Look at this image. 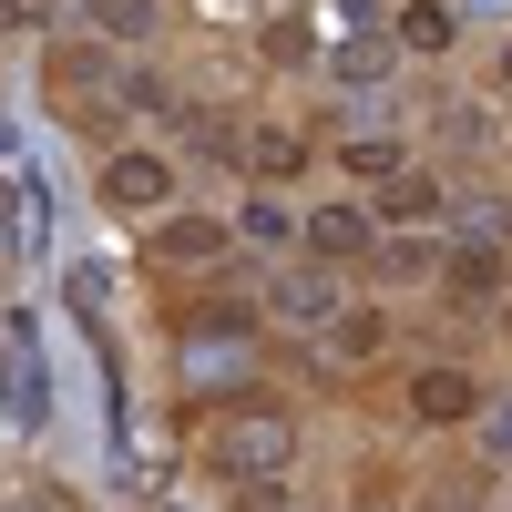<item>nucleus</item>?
Returning a JSON list of instances; mask_svg holds the SVG:
<instances>
[{
    "instance_id": "obj_1",
    "label": "nucleus",
    "mask_w": 512,
    "mask_h": 512,
    "mask_svg": "<svg viewBox=\"0 0 512 512\" xmlns=\"http://www.w3.org/2000/svg\"><path fill=\"white\" fill-rule=\"evenodd\" d=\"M287 461H297V420H287V410H246V420L216 431V472H226L236 492H277Z\"/></svg>"
},
{
    "instance_id": "obj_2",
    "label": "nucleus",
    "mask_w": 512,
    "mask_h": 512,
    "mask_svg": "<svg viewBox=\"0 0 512 512\" xmlns=\"http://www.w3.org/2000/svg\"><path fill=\"white\" fill-rule=\"evenodd\" d=\"M103 205H123V216H154V205H175V164H164V154H113L103 164Z\"/></svg>"
},
{
    "instance_id": "obj_3",
    "label": "nucleus",
    "mask_w": 512,
    "mask_h": 512,
    "mask_svg": "<svg viewBox=\"0 0 512 512\" xmlns=\"http://www.w3.org/2000/svg\"><path fill=\"white\" fill-rule=\"evenodd\" d=\"M226 236H236V226H216V216H164V226H154V267H216Z\"/></svg>"
},
{
    "instance_id": "obj_4",
    "label": "nucleus",
    "mask_w": 512,
    "mask_h": 512,
    "mask_svg": "<svg viewBox=\"0 0 512 512\" xmlns=\"http://www.w3.org/2000/svg\"><path fill=\"white\" fill-rule=\"evenodd\" d=\"M482 410V379L472 369H420L410 379V420H472Z\"/></svg>"
},
{
    "instance_id": "obj_5",
    "label": "nucleus",
    "mask_w": 512,
    "mask_h": 512,
    "mask_svg": "<svg viewBox=\"0 0 512 512\" xmlns=\"http://www.w3.org/2000/svg\"><path fill=\"white\" fill-rule=\"evenodd\" d=\"M308 246L318 256H369L379 226H369V205H328V216H308Z\"/></svg>"
},
{
    "instance_id": "obj_6",
    "label": "nucleus",
    "mask_w": 512,
    "mask_h": 512,
    "mask_svg": "<svg viewBox=\"0 0 512 512\" xmlns=\"http://www.w3.org/2000/svg\"><path fill=\"white\" fill-rule=\"evenodd\" d=\"M441 277H451V297H472V308H482V297H502V246H461Z\"/></svg>"
},
{
    "instance_id": "obj_7",
    "label": "nucleus",
    "mask_w": 512,
    "mask_h": 512,
    "mask_svg": "<svg viewBox=\"0 0 512 512\" xmlns=\"http://www.w3.org/2000/svg\"><path fill=\"white\" fill-rule=\"evenodd\" d=\"M379 216H400V226H420V216H441V175H390V195H379Z\"/></svg>"
},
{
    "instance_id": "obj_8",
    "label": "nucleus",
    "mask_w": 512,
    "mask_h": 512,
    "mask_svg": "<svg viewBox=\"0 0 512 512\" xmlns=\"http://www.w3.org/2000/svg\"><path fill=\"white\" fill-rule=\"evenodd\" d=\"M246 164H256V175H297V164H308V134H287V123H256Z\"/></svg>"
},
{
    "instance_id": "obj_9",
    "label": "nucleus",
    "mask_w": 512,
    "mask_h": 512,
    "mask_svg": "<svg viewBox=\"0 0 512 512\" xmlns=\"http://www.w3.org/2000/svg\"><path fill=\"white\" fill-rule=\"evenodd\" d=\"M400 41H410V52H451V11H441V0H410V11H400Z\"/></svg>"
},
{
    "instance_id": "obj_10",
    "label": "nucleus",
    "mask_w": 512,
    "mask_h": 512,
    "mask_svg": "<svg viewBox=\"0 0 512 512\" xmlns=\"http://www.w3.org/2000/svg\"><path fill=\"white\" fill-rule=\"evenodd\" d=\"M338 164H349V175H400V134H349Z\"/></svg>"
},
{
    "instance_id": "obj_11",
    "label": "nucleus",
    "mask_w": 512,
    "mask_h": 512,
    "mask_svg": "<svg viewBox=\"0 0 512 512\" xmlns=\"http://www.w3.org/2000/svg\"><path fill=\"white\" fill-rule=\"evenodd\" d=\"M93 31H113V41H144V31H154V0H93Z\"/></svg>"
},
{
    "instance_id": "obj_12",
    "label": "nucleus",
    "mask_w": 512,
    "mask_h": 512,
    "mask_svg": "<svg viewBox=\"0 0 512 512\" xmlns=\"http://www.w3.org/2000/svg\"><path fill=\"white\" fill-rule=\"evenodd\" d=\"M328 349H338V359H369V349H379V308H349V318L328 328Z\"/></svg>"
},
{
    "instance_id": "obj_13",
    "label": "nucleus",
    "mask_w": 512,
    "mask_h": 512,
    "mask_svg": "<svg viewBox=\"0 0 512 512\" xmlns=\"http://www.w3.org/2000/svg\"><path fill=\"white\" fill-rule=\"evenodd\" d=\"M318 308H328L318 277H277V318H318Z\"/></svg>"
},
{
    "instance_id": "obj_14",
    "label": "nucleus",
    "mask_w": 512,
    "mask_h": 512,
    "mask_svg": "<svg viewBox=\"0 0 512 512\" xmlns=\"http://www.w3.org/2000/svg\"><path fill=\"white\" fill-rule=\"evenodd\" d=\"M236 236H256V246H277V236H287V205H267V195H256V205H246V226H236Z\"/></svg>"
},
{
    "instance_id": "obj_15",
    "label": "nucleus",
    "mask_w": 512,
    "mask_h": 512,
    "mask_svg": "<svg viewBox=\"0 0 512 512\" xmlns=\"http://www.w3.org/2000/svg\"><path fill=\"white\" fill-rule=\"evenodd\" d=\"M236 512H308V502H287V492H236Z\"/></svg>"
},
{
    "instance_id": "obj_16",
    "label": "nucleus",
    "mask_w": 512,
    "mask_h": 512,
    "mask_svg": "<svg viewBox=\"0 0 512 512\" xmlns=\"http://www.w3.org/2000/svg\"><path fill=\"white\" fill-rule=\"evenodd\" d=\"M492 82H502V93H512V41H502V52H492Z\"/></svg>"
},
{
    "instance_id": "obj_17",
    "label": "nucleus",
    "mask_w": 512,
    "mask_h": 512,
    "mask_svg": "<svg viewBox=\"0 0 512 512\" xmlns=\"http://www.w3.org/2000/svg\"><path fill=\"white\" fill-rule=\"evenodd\" d=\"M492 441H502V451H512V410H502V420H492Z\"/></svg>"
},
{
    "instance_id": "obj_18",
    "label": "nucleus",
    "mask_w": 512,
    "mask_h": 512,
    "mask_svg": "<svg viewBox=\"0 0 512 512\" xmlns=\"http://www.w3.org/2000/svg\"><path fill=\"white\" fill-rule=\"evenodd\" d=\"M11 11H21V0H0V31H11Z\"/></svg>"
}]
</instances>
